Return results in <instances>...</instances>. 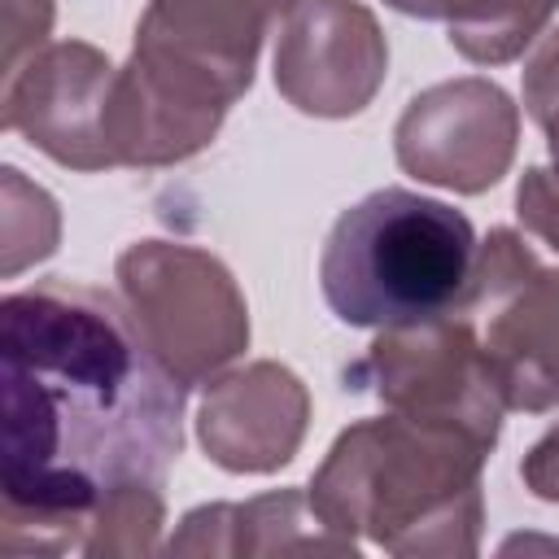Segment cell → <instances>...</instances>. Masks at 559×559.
I'll use <instances>...</instances> for the list:
<instances>
[{
    "mask_svg": "<svg viewBox=\"0 0 559 559\" xmlns=\"http://www.w3.org/2000/svg\"><path fill=\"white\" fill-rule=\"evenodd\" d=\"M520 476H524V485H528L537 498L559 502V428H550V432L524 454Z\"/></svg>",
    "mask_w": 559,
    "mask_h": 559,
    "instance_id": "ac0fdd59",
    "label": "cell"
},
{
    "mask_svg": "<svg viewBox=\"0 0 559 559\" xmlns=\"http://www.w3.org/2000/svg\"><path fill=\"white\" fill-rule=\"evenodd\" d=\"M306 419V384L280 362H249L205 389L197 437L227 472H275L297 454Z\"/></svg>",
    "mask_w": 559,
    "mask_h": 559,
    "instance_id": "8fae6325",
    "label": "cell"
},
{
    "mask_svg": "<svg viewBox=\"0 0 559 559\" xmlns=\"http://www.w3.org/2000/svg\"><path fill=\"white\" fill-rule=\"evenodd\" d=\"M520 114L489 79H454L419 92L397 118L393 148L406 175L454 192L493 188L515 157Z\"/></svg>",
    "mask_w": 559,
    "mask_h": 559,
    "instance_id": "ba28073f",
    "label": "cell"
},
{
    "mask_svg": "<svg viewBox=\"0 0 559 559\" xmlns=\"http://www.w3.org/2000/svg\"><path fill=\"white\" fill-rule=\"evenodd\" d=\"M389 70L376 17L358 0H297L275 48V87L314 118H349L371 105Z\"/></svg>",
    "mask_w": 559,
    "mask_h": 559,
    "instance_id": "9c48e42d",
    "label": "cell"
},
{
    "mask_svg": "<svg viewBox=\"0 0 559 559\" xmlns=\"http://www.w3.org/2000/svg\"><path fill=\"white\" fill-rule=\"evenodd\" d=\"M472 437L411 415L345 428L310 480L314 511L345 537L393 555H472L480 546V467Z\"/></svg>",
    "mask_w": 559,
    "mask_h": 559,
    "instance_id": "7a4b0ae2",
    "label": "cell"
},
{
    "mask_svg": "<svg viewBox=\"0 0 559 559\" xmlns=\"http://www.w3.org/2000/svg\"><path fill=\"white\" fill-rule=\"evenodd\" d=\"M179 555H275V550H354L301 489L262 493L253 502H214L183 515L170 537Z\"/></svg>",
    "mask_w": 559,
    "mask_h": 559,
    "instance_id": "7c38bea8",
    "label": "cell"
},
{
    "mask_svg": "<svg viewBox=\"0 0 559 559\" xmlns=\"http://www.w3.org/2000/svg\"><path fill=\"white\" fill-rule=\"evenodd\" d=\"M114 66L92 44L66 39L31 52L4 74V127L26 135L52 162L74 170H105V105Z\"/></svg>",
    "mask_w": 559,
    "mask_h": 559,
    "instance_id": "30bf717a",
    "label": "cell"
},
{
    "mask_svg": "<svg viewBox=\"0 0 559 559\" xmlns=\"http://www.w3.org/2000/svg\"><path fill=\"white\" fill-rule=\"evenodd\" d=\"M559 0H480L463 22L450 26V44L476 66H502L537 39Z\"/></svg>",
    "mask_w": 559,
    "mask_h": 559,
    "instance_id": "4fadbf2b",
    "label": "cell"
},
{
    "mask_svg": "<svg viewBox=\"0 0 559 559\" xmlns=\"http://www.w3.org/2000/svg\"><path fill=\"white\" fill-rule=\"evenodd\" d=\"M345 380L354 389H371L397 415L472 437L480 450H493L498 441L507 402L485 362L476 328L454 310L428 323L384 328Z\"/></svg>",
    "mask_w": 559,
    "mask_h": 559,
    "instance_id": "52a82bcc",
    "label": "cell"
},
{
    "mask_svg": "<svg viewBox=\"0 0 559 559\" xmlns=\"http://www.w3.org/2000/svg\"><path fill=\"white\" fill-rule=\"evenodd\" d=\"M384 4H393L397 13H411V17H428V22L454 26V22H463L480 0H384Z\"/></svg>",
    "mask_w": 559,
    "mask_h": 559,
    "instance_id": "d6986e66",
    "label": "cell"
},
{
    "mask_svg": "<svg viewBox=\"0 0 559 559\" xmlns=\"http://www.w3.org/2000/svg\"><path fill=\"white\" fill-rule=\"evenodd\" d=\"M57 205L39 183H26L17 166H4V280L57 249Z\"/></svg>",
    "mask_w": 559,
    "mask_h": 559,
    "instance_id": "5bb4252c",
    "label": "cell"
},
{
    "mask_svg": "<svg viewBox=\"0 0 559 559\" xmlns=\"http://www.w3.org/2000/svg\"><path fill=\"white\" fill-rule=\"evenodd\" d=\"M515 210H520V223L542 236L550 249H559V175L555 170H524L520 188H515Z\"/></svg>",
    "mask_w": 559,
    "mask_h": 559,
    "instance_id": "2e32d148",
    "label": "cell"
},
{
    "mask_svg": "<svg viewBox=\"0 0 559 559\" xmlns=\"http://www.w3.org/2000/svg\"><path fill=\"white\" fill-rule=\"evenodd\" d=\"M4 555L83 550L105 502L162 485L183 445V384L109 293L39 280L0 306Z\"/></svg>",
    "mask_w": 559,
    "mask_h": 559,
    "instance_id": "6da1fadb",
    "label": "cell"
},
{
    "mask_svg": "<svg viewBox=\"0 0 559 559\" xmlns=\"http://www.w3.org/2000/svg\"><path fill=\"white\" fill-rule=\"evenodd\" d=\"M524 109L542 127L546 148L555 157V175H559V31L546 35L524 66Z\"/></svg>",
    "mask_w": 559,
    "mask_h": 559,
    "instance_id": "9a60e30c",
    "label": "cell"
},
{
    "mask_svg": "<svg viewBox=\"0 0 559 559\" xmlns=\"http://www.w3.org/2000/svg\"><path fill=\"white\" fill-rule=\"evenodd\" d=\"M472 258L463 210L411 188H376L332 223L319 288L349 328H411L459 306Z\"/></svg>",
    "mask_w": 559,
    "mask_h": 559,
    "instance_id": "3957f363",
    "label": "cell"
},
{
    "mask_svg": "<svg viewBox=\"0 0 559 559\" xmlns=\"http://www.w3.org/2000/svg\"><path fill=\"white\" fill-rule=\"evenodd\" d=\"M52 26V0H4V74H13Z\"/></svg>",
    "mask_w": 559,
    "mask_h": 559,
    "instance_id": "e0dca14e",
    "label": "cell"
},
{
    "mask_svg": "<svg viewBox=\"0 0 559 559\" xmlns=\"http://www.w3.org/2000/svg\"><path fill=\"white\" fill-rule=\"evenodd\" d=\"M454 314L476 328L507 411L559 406V266H542L515 231L493 227Z\"/></svg>",
    "mask_w": 559,
    "mask_h": 559,
    "instance_id": "8992f818",
    "label": "cell"
},
{
    "mask_svg": "<svg viewBox=\"0 0 559 559\" xmlns=\"http://www.w3.org/2000/svg\"><path fill=\"white\" fill-rule=\"evenodd\" d=\"M122 306L153 358L183 384H201L249 345V310L231 271L205 249L135 240L118 258Z\"/></svg>",
    "mask_w": 559,
    "mask_h": 559,
    "instance_id": "5b68a950",
    "label": "cell"
},
{
    "mask_svg": "<svg viewBox=\"0 0 559 559\" xmlns=\"http://www.w3.org/2000/svg\"><path fill=\"white\" fill-rule=\"evenodd\" d=\"M297 0H148L122 74L183 135L210 144L253 83L266 31Z\"/></svg>",
    "mask_w": 559,
    "mask_h": 559,
    "instance_id": "277c9868",
    "label": "cell"
}]
</instances>
